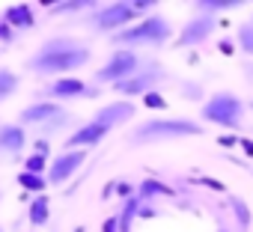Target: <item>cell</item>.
I'll use <instances>...</instances> for the list:
<instances>
[{"mask_svg":"<svg viewBox=\"0 0 253 232\" xmlns=\"http://www.w3.org/2000/svg\"><path fill=\"white\" fill-rule=\"evenodd\" d=\"M229 205H232V211H235V220H238L241 232H247V229H250V217H253V214H250V205H247L244 199H238L235 193L229 196Z\"/></svg>","mask_w":253,"mask_h":232,"instance_id":"21","label":"cell"},{"mask_svg":"<svg viewBox=\"0 0 253 232\" xmlns=\"http://www.w3.org/2000/svg\"><path fill=\"white\" fill-rule=\"evenodd\" d=\"M217 232H226V229H223V226H220V229H217Z\"/></svg>","mask_w":253,"mask_h":232,"instance_id":"31","label":"cell"},{"mask_svg":"<svg viewBox=\"0 0 253 232\" xmlns=\"http://www.w3.org/2000/svg\"><path fill=\"white\" fill-rule=\"evenodd\" d=\"M33 146H36V149H33V152H39V155H45V158H48V155H51V146H48V140H36V143H33Z\"/></svg>","mask_w":253,"mask_h":232,"instance_id":"27","label":"cell"},{"mask_svg":"<svg viewBox=\"0 0 253 232\" xmlns=\"http://www.w3.org/2000/svg\"><path fill=\"white\" fill-rule=\"evenodd\" d=\"M155 196H173V188L155 182V179H146L140 188H137V199H155Z\"/></svg>","mask_w":253,"mask_h":232,"instance_id":"18","label":"cell"},{"mask_svg":"<svg viewBox=\"0 0 253 232\" xmlns=\"http://www.w3.org/2000/svg\"><path fill=\"white\" fill-rule=\"evenodd\" d=\"M48 217H51V199H48V193H39V196H33L30 199V211H27V220H30V226H45L48 223Z\"/></svg>","mask_w":253,"mask_h":232,"instance_id":"16","label":"cell"},{"mask_svg":"<svg viewBox=\"0 0 253 232\" xmlns=\"http://www.w3.org/2000/svg\"><path fill=\"white\" fill-rule=\"evenodd\" d=\"M18 86H21V77L12 69H0V101H6Z\"/></svg>","mask_w":253,"mask_h":232,"instance_id":"20","label":"cell"},{"mask_svg":"<svg viewBox=\"0 0 253 232\" xmlns=\"http://www.w3.org/2000/svg\"><path fill=\"white\" fill-rule=\"evenodd\" d=\"M27 146V131L24 125H0V155H18Z\"/></svg>","mask_w":253,"mask_h":232,"instance_id":"14","label":"cell"},{"mask_svg":"<svg viewBox=\"0 0 253 232\" xmlns=\"http://www.w3.org/2000/svg\"><path fill=\"white\" fill-rule=\"evenodd\" d=\"M134 113H137V107H134L131 101L119 98V101H110V104L98 107L92 119L101 122L104 128H116V125H122V122H131V119H134Z\"/></svg>","mask_w":253,"mask_h":232,"instance_id":"12","label":"cell"},{"mask_svg":"<svg viewBox=\"0 0 253 232\" xmlns=\"http://www.w3.org/2000/svg\"><path fill=\"white\" fill-rule=\"evenodd\" d=\"M12 36H15V30H12L3 18H0V39H12Z\"/></svg>","mask_w":253,"mask_h":232,"instance_id":"26","label":"cell"},{"mask_svg":"<svg viewBox=\"0 0 253 232\" xmlns=\"http://www.w3.org/2000/svg\"><path fill=\"white\" fill-rule=\"evenodd\" d=\"M18 185L24 188V191H30V193H45V188H48V176H33V173H18Z\"/></svg>","mask_w":253,"mask_h":232,"instance_id":"19","label":"cell"},{"mask_svg":"<svg viewBox=\"0 0 253 232\" xmlns=\"http://www.w3.org/2000/svg\"><path fill=\"white\" fill-rule=\"evenodd\" d=\"M235 6H241V0H197L200 15H217V12H226V9H235Z\"/></svg>","mask_w":253,"mask_h":232,"instance_id":"17","label":"cell"},{"mask_svg":"<svg viewBox=\"0 0 253 232\" xmlns=\"http://www.w3.org/2000/svg\"><path fill=\"white\" fill-rule=\"evenodd\" d=\"M185 92H188V95H200V86H197V83H194V86H191V83H185Z\"/></svg>","mask_w":253,"mask_h":232,"instance_id":"29","label":"cell"},{"mask_svg":"<svg viewBox=\"0 0 253 232\" xmlns=\"http://www.w3.org/2000/svg\"><path fill=\"white\" fill-rule=\"evenodd\" d=\"M0 104H3V101H0Z\"/></svg>","mask_w":253,"mask_h":232,"instance_id":"33","label":"cell"},{"mask_svg":"<svg viewBox=\"0 0 253 232\" xmlns=\"http://www.w3.org/2000/svg\"><path fill=\"white\" fill-rule=\"evenodd\" d=\"M140 66H143V60H140V54H137L134 48H116V51L107 57V63L95 72V83H110V86H116V83H122V80H128L131 75H137Z\"/></svg>","mask_w":253,"mask_h":232,"instance_id":"7","label":"cell"},{"mask_svg":"<svg viewBox=\"0 0 253 232\" xmlns=\"http://www.w3.org/2000/svg\"><path fill=\"white\" fill-rule=\"evenodd\" d=\"M203 134V125L188 119V116H155V119H146L140 122L128 140L134 146H143V143H164V140H179V137H197Z\"/></svg>","mask_w":253,"mask_h":232,"instance_id":"2","label":"cell"},{"mask_svg":"<svg viewBox=\"0 0 253 232\" xmlns=\"http://www.w3.org/2000/svg\"><path fill=\"white\" fill-rule=\"evenodd\" d=\"M214 15H197V18H191L185 27H182V33H179V45L182 48H188V45H203L211 33H214Z\"/></svg>","mask_w":253,"mask_h":232,"instance_id":"13","label":"cell"},{"mask_svg":"<svg viewBox=\"0 0 253 232\" xmlns=\"http://www.w3.org/2000/svg\"><path fill=\"white\" fill-rule=\"evenodd\" d=\"M48 167H51V161L45 155H39V152H33L24 161V173H33V176H48Z\"/></svg>","mask_w":253,"mask_h":232,"instance_id":"23","label":"cell"},{"mask_svg":"<svg viewBox=\"0 0 253 232\" xmlns=\"http://www.w3.org/2000/svg\"><path fill=\"white\" fill-rule=\"evenodd\" d=\"M170 33H173V27H170V21L164 15H146L137 24L116 33L113 42L122 45V48H137V45H155L158 48V45H164L170 39Z\"/></svg>","mask_w":253,"mask_h":232,"instance_id":"4","label":"cell"},{"mask_svg":"<svg viewBox=\"0 0 253 232\" xmlns=\"http://www.w3.org/2000/svg\"><path fill=\"white\" fill-rule=\"evenodd\" d=\"M167 75H164V69L161 66H143L137 75H131L128 80H122V83H116L113 89L119 92V95H149V92H155V86L164 80Z\"/></svg>","mask_w":253,"mask_h":232,"instance_id":"8","label":"cell"},{"mask_svg":"<svg viewBox=\"0 0 253 232\" xmlns=\"http://www.w3.org/2000/svg\"><path fill=\"white\" fill-rule=\"evenodd\" d=\"M238 45H241V51H244V54H250V57H253V21L238 27Z\"/></svg>","mask_w":253,"mask_h":232,"instance_id":"24","label":"cell"},{"mask_svg":"<svg viewBox=\"0 0 253 232\" xmlns=\"http://www.w3.org/2000/svg\"><path fill=\"white\" fill-rule=\"evenodd\" d=\"M92 9V0H66V3L51 6V15H69V12H84Z\"/></svg>","mask_w":253,"mask_h":232,"instance_id":"22","label":"cell"},{"mask_svg":"<svg viewBox=\"0 0 253 232\" xmlns=\"http://www.w3.org/2000/svg\"><path fill=\"white\" fill-rule=\"evenodd\" d=\"M244 113H247L244 98H238L235 92H226V89L209 95V101L203 104V119L214 122L217 128H229V131L244 128Z\"/></svg>","mask_w":253,"mask_h":232,"instance_id":"3","label":"cell"},{"mask_svg":"<svg viewBox=\"0 0 253 232\" xmlns=\"http://www.w3.org/2000/svg\"><path fill=\"white\" fill-rule=\"evenodd\" d=\"M75 232H86V229H84V226H75Z\"/></svg>","mask_w":253,"mask_h":232,"instance_id":"30","label":"cell"},{"mask_svg":"<svg viewBox=\"0 0 253 232\" xmlns=\"http://www.w3.org/2000/svg\"><path fill=\"white\" fill-rule=\"evenodd\" d=\"M0 199H3V193H0Z\"/></svg>","mask_w":253,"mask_h":232,"instance_id":"32","label":"cell"},{"mask_svg":"<svg viewBox=\"0 0 253 232\" xmlns=\"http://www.w3.org/2000/svg\"><path fill=\"white\" fill-rule=\"evenodd\" d=\"M110 134V128H104L101 122H95V119H89V122H84L81 128H75L72 134H69V140H66V152H75V149H92V146H98L104 137Z\"/></svg>","mask_w":253,"mask_h":232,"instance_id":"11","label":"cell"},{"mask_svg":"<svg viewBox=\"0 0 253 232\" xmlns=\"http://www.w3.org/2000/svg\"><path fill=\"white\" fill-rule=\"evenodd\" d=\"M92 51L86 42L75 39V36H51L39 45V51L27 60V69L39 77L57 75V77H69V72H78L89 63Z\"/></svg>","mask_w":253,"mask_h":232,"instance_id":"1","label":"cell"},{"mask_svg":"<svg viewBox=\"0 0 253 232\" xmlns=\"http://www.w3.org/2000/svg\"><path fill=\"white\" fill-rule=\"evenodd\" d=\"M21 125H36L39 131H45V134H54V131H60V128H66L69 125V119H72V113L60 104V101H33V104H27L24 110H21Z\"/></svg>","mask_w":253,"mask_h":232,"instance_id":"6","label":"cell"},{"mask_svg":"<svg viewBox=\"0 0 253 232\" xmlns=\"http://www.w3.org/2000/svg\"><path fill=\"white\" fill-rule=\"evenodd\" d=\"M143 101H146V107H158V110H161V107H167L164 95H158V92H149V95H146Z\"/></svg>","mask_w":253,"mask_h":232,"instance_id":"25","label":"cell"},{"mask_svg":"<svg viewBox=\"0 0 253 232\" xmlns=\"http://www.w3.org/2000/svg\"><path fill=\"white\" fill-rule=\"evenodd\" d=\"M116 226H119V217H110V220H104V232H116Z\"/></svg>","mask_w":253,"mask_h":232,"instance_id":"28","label":"cell"},{"mask_svg":"<svg viewBox=\"0 0 253 232\" xmlns=\"http://www.w3.org/2000/svg\"><path fill=\"white\" fill-rule=\"evenodd\" d=\"M45 92H48V101H75V98H95V95H98L95 86H89L86 80L72 77V75L51 80Z\"/></svg>","mask_w":253,"mask_h":232,"instance_id":"10","label":"cell"},{"mask_svg":"<svg viewBox=\"0 0 253 232\" xmlns=\"http://www.w3.org/2000/svg\"><path fill=\"white\" fill-rule=\"evenodd\" d=\"M137 18H140V9H137L134 0H119V3H107V6L92 9L89 24H92L95 33H113L116 36L125 27L137 24Z\"/></svg>","mask_w":253,"mask_h":232,"instance_id":"5","label":"cell"},{"mask_svg":"<svg viewBox=\"0 0 253 232\" xmlns=\"http://www.w3.org/2000/svg\"><path fill=\"white\" fill-rule=\"evenodd\" d=\"M84 161H86V149H75V152H60V155H54L51 158V167H48V185H54V188H60V185H66L81 167H84Z\"/></svg>","mask_w":253,"mask_h":232,"instance_id":"9","label":"cell"},{"mask_svg":"<svg viewBox=\"0 0 253 232\" xmlns=\"http://www.w3.org/2000/svg\"><path fill=\"white\" fill-rule=\"evenodd\" d=\"M3 18L12 30H30L33 27V9L27 6V3H15V6H9V9H3Z\"/></svg>","mask_w":253,"mask_h":232,"instance_id":"15","label":"cell"},{"mask_svg":"<svg viewBox=\"0 0 253 232\" xmlns=\"http://www.w3.org/2000/svg\"><path fill=\"white\" fill-rule=\"evenodd\" d=\"M0 232H3V229H0Z\"/></svg>","mask_w":253,"mask_h":232,"instance_id":"34","label":"cell"}]
</instances>
